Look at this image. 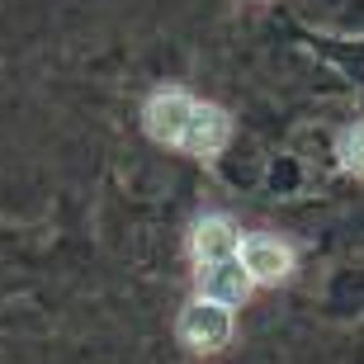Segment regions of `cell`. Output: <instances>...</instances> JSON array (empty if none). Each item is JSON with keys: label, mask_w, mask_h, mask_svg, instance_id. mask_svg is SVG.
<instances>
[{"label": "cell", "mask_w": 364, "mask_h": 364, "mask_svg": "<svg viewBox=\"0 0 364 364\" xmlns=\"http://www.w3.org/2000/svg\"><path fill=\"white\" fill-rule=\"evenodd\" d=\"M176 331H180V341H185L189 350L213 355V350H223V346L232 341V308H223V303H213V298H194V303L180 308Z\"/></svg>", "instance_id": "1"}, {"label": "cell", "mask_w": 364, "mask_h": 364, "mask_svg": "<svg viewBox=\"0 0 364 364\" xmlns=\"http://www.w3.org/2000/svg\"><path fill=\"white\" fill-rule=\"evenodd\" d=\"M194 109H199V100L185 90H156L142 105V128H147L151 142H161V147H180L185 142V128L189 119H194Z\"/></svg>", "instance_id": "2"}, {"label": "cell", "mask_w": 364, "mask_h": 364, "mask_svg": "<svg viewBox=\"0 0 364 364\" xmlns=\"http://www.w3.org/2000/svg\"><path fill=\"white\" fill-rule=\"evenodd\" d=\"M237 260L246 265V274H251V284H279L294 274V246L279 242V237H270V232H251V237H242V251H237Z\"/></svg>", "instance_id": "3"}, {"label": "cell", "mask_w": 364, "mask_h": 364, "mask_svg": "<svg viewBox=\"0 0 364 364\" xmlns=\"http://www.w3.org/2000/svg\"><path fill=\"white\" fill-rule=\"evenodd\" d=\"M228 142H232V114L208 105V100H199V109H194V119H189V128H185L180 151L199 156V161H218V156L228 151Z\"/></svg>", "instance_id": "4"}, {"label": "cell", "mask_w": 364, "mask_h": 364, "mask_svg": "<svg viewBox=\"0 0 364 364\" xmlns=\"http://www.w3.org/2000/svg\"><path fill=\"white\" fill-rule=\"evenodd\" d=\"M199 298H213L223 308H242L251 298V274L237 256L218 260V265H199Z\"/></svg>", "instance_id": "5"}, {"label": "cell", "mask_w": 364, "mask_h": 364, "mask_svg": "<svg viewBox=\"0 0 364 364\" xmlns=\"http://www.w3.org/2000/svg\"><path fill=\"white\" fill-rule=\"evenodd\" d=\"M189 251H194V265H218V260H232L242 251V237L223 213H208L199 218V228L189 237Z\"/></svg>", "instance_id": "6"}, {"label": "cell", "mask_w": 364, "mask_h": 364, "mask_svg": "<svg viewBox=\"0 0 364 364\" xmlns=\"http://www.w3.org/2000/svg\"><path fill=\"white\" fill-rule=\"evenodd\" d=\"M336 161L346 176H360L364 180V119L350 123V128H341L336 137Z\"/></svg>", "instance_id": "7"}]
</instances>
